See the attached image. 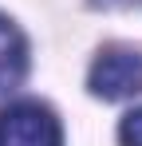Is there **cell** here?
Wrapping results in <instances>:
<instances>
[{"label": "cell", "mask_w": 142, "mask_h": 146, "mask_svg": "<svg viewBox=\"0 0 142 146\" xmlns=\"http://www.w3.org/2000/svg\"><path fill=\"white\" fill-rule=\"evenodd\" d=\"M0 146H63L59 119L44 103H12L0 111Z\"/></svg>", "instance_id": "1"}, {"label": "cell", "mask_w": 142, "mask_h": 146, "mask_svg": "<svg viewBox=\"0 0 142 146\" xmlns=\"http://www.w3.org/2000/svg\"><path fill=\"white\" fill-rule=\"evenodd\" d=\"M87 87H91V95L107 99V103L142 95V55L138 51H122V48L103 51L91 63Z\"/></svg>", "instance_id": "2"}, {"label": "cell", "mask_w": 142, "mask_h": 146, "mask_svg": "<svg viewBox=\"0 0 142 146\" xmlns=\"http://www.w3.org/2000/svg\"><path fill=\"white\" fill-rule=\"evenodd\" d=\"M28 75V40L4 12H0V91L20 87Z\"/></svg>", "instance_id": "3"}, {"label": "cell", "mask_w": 142, "mask_h": 146, "mask_svg": "<svg viewBox=\"0 0 142 146\" xmlns=\"http://www.w3.org/2000/svg\"><path fill=\"white\" fill-rule=\"evenodd\" d=\"M118 142H122V146H142V107L130 111V115L122 119V126H118Z\"/></svg>", "instance_id": "4"}]
</instances>
